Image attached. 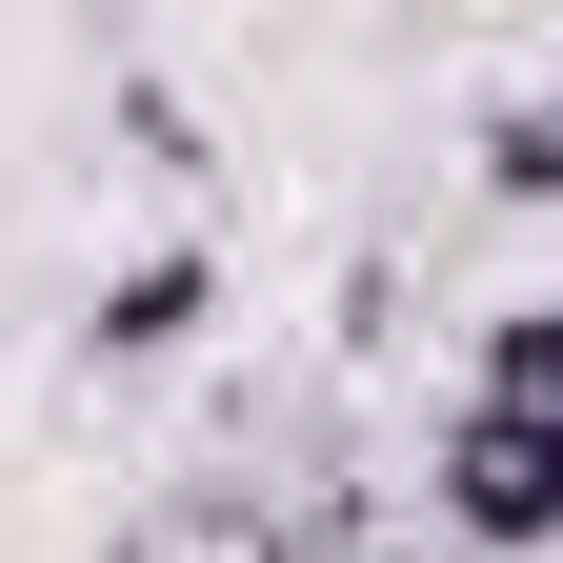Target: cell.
Returning a JSON list of instances; mask_svg holds the SVG:
<instances>
[{"instance_id":"cell-1","label":"cell","mask_w":563,"mask_h":563,"mask_svg":"<svg viewBox=\"0 0 563 563\" xmlns=\"http://www.w3.org/2000/svg\"><path fill=\"white\" fill-rule=\"evenodd\" d=\"M422 523H443L463 563H543V543H563V422L443 402V422H422Z\"/></svg>"},{"instance_id":"cell-2","label":"cell","mask_w":563,"mask_h":563,"mask_svg":"<svg viewBox=\"0 0 563 563\" xmlns=\"http://www.w3.org/2000/svg\"><path fill=\"white\" fill-rule=\"evenodd\" d=\"M201 322H222V242H141L101 302H81V363H181Z\"/></svg>"},{"instance_id":"cell-3","label":"cell","mask_w":563,"mask_h":563,"mask_svg":"<svg viewBox=\"0 0 563 563\" xmlns=\"http://www.w3.org/2000/svg\"><path fill=\"white\" fill-rule=\"evenodd\" d=\"M463 402H523V422H563V282L483 302V383H463Z\"/></svg>"},{"instance_id":"cell-4","label":"cell","mask_w":563,"mask_h":563,"mask_svg":"<svg viewBox=\"0 0 563 563\" xmlns=\"http://www.w3.org/2000/svg\"><path fill=\"white\" fill-rule=\"evenodd\" d=\"M483 201H563V81L543 101H483Z\"/></svg>"}]
</instances>
